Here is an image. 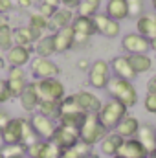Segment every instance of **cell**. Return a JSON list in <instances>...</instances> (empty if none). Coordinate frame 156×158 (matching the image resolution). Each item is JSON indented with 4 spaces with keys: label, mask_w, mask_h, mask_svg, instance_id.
<instances>
[{
    "label": "cell",
    "mask_w": 156,
    "mask_h": 158,
    "mask_svg": "<svg viewBox=\"0 0 156 158\" xmlns=\"http://www.w3.org/2000/svg\"><path fill=\"white\" fill-rule=\"evenodd\" d=\"M53 37V46H55V53H64L74 46V28L66 26L63 30H57L51 33Z\"/></svg>",
    "instance_id": "d6986e66"
},
{
    "label": "cell",
    "mask_w": 156,
    "mask_h": 158,
    "mask_svg": "<svg viewBox=\"0 0 156 158\" xmlns=\"http://www.w3.org/2000/svg\"><path fill=\"white\" fill-rule=\"evenodd\" d=\"M136 33L149 40L156 39V13H143L136 19Z\"/></svg>",
    "instance_id": "ac0fdd59"
},
{
    "label": "cell",
    "mask_w": 156,
    "mask_h": 158,
    "mask_svg": "<svg viewBox=\"0 0 156 158\" xmlns=\"http://www.w3.org/2000/svg\"><path fill=\"white\" fill-rule=\"evenodd\" d=\"M17 158H28V156H17Z\"/></svg>",
    "instance_id": "9f6ffc18"
},
{
    "label": "cell",
    "mask_w": 156,
    "mask_h": 158,
    "mask_svg": "<svg viewBox=\"0 0 156 158\" xmlns=\"http://www.w3.org/2000/svg\"><path fill=\"white\" fill-rule=\"evenodd\" d=\"M9 99H11V94H9L7 83H6V79H0V105L7 103Z\"/></svg>",
    "instance_id": "60d3db41"
},
{
    "label": "cell",
    "mask_w": 156,
    "mask_h": 158,
    "mask_svg": "<svg viewBox=\"0 0 156 158\" xmlns=\"http://www.w3.org/2000/svg\"><path fill=\"white\" fill-rule=\"evenodd\" d=\"M129 61H130V66L136 72V76L147 74L153 68V59H151L149 53H134V55H129Z\"/></svg>",
    "instance_id": "484cf974"
},
{
    "label": "cell",
    "mask_w": 156,
    "mask_h": 158,
    "mask_svg": "<svg viewBox=\"0 0 156 158\" xmlns=\"http://www.w3.org/2000/svg\"><path fill=\"white\" fill-rule=\"evenodd\" d=\"M6 83H7V88H9L11 98H18V96L26 90V86H28V83H30L28 72H26L24 68H18V66H9Z\"/></svg>",
    "instance_id": "9c48e42d"
},
{
    "label": "cell",
    "mask_w": 156,
    "mask_h": 158,
    "mask_svg": "<svg viewBox=\"0 0 156 158\" xmlns=\"http://www.w3.org/2000/svg\"><path fill=\"white\" fill-rule=\"evenodd\" d=\"M42 158H61V149L55 143L50 142V145H48V149H46V153H44Z\"/></svg>",
    "instance_id": "b9f144b4"
},
{
    "label": "cell",
    "mask_w": 156,
    "mask_h": 158,
    "mask_svg": "<svg viewBox=\"0 0 156 158\" xmlns=\"http://www.w3.org/2000/svg\"><path fill=\"white\" fill-rule=\"evenodd\" d=\"M4 145H22V118H11L0 131Z\"/></svg>",
    "instance_id": "7c38bea8"
},
{
    "label": "cell",
    "mask_w": 156,
    "mask_h": 158,
    "mask_svg": "<svg viewBox=\"0 0 156 158\" xmlns=\"http://www.w3.org/2000/svg\"><path fill=\"white\" fill-rule=\"evenodd\" d=\"M121 48H123V52H125V55H134V53H149V50H151V40L145 39L143 35H140V33H127V35H123V39H121Z\"/></svg>",
    "instance_id": "30bf717a"
},
{
    "label": "cell",
    "mask_w": 156,
    "mask_h": 158,
    "mask_svg": "<svg viewBox=\"0 0 156 158\" xmlns=\"http://www.w3.org/2000/svg\"><path fill=\"white\" fill-rule=\"evenodd\" d=\"M30 72L35 77V81L39 79H50V77H59L61 68L55 61L48 59V57H33L30 61Z\"/></svg>",
    "instance_id": "8992f818"
},
{
    "label": "cell",
    "mask_w": 156,
    "mask_h": 158,
    "mask_svg": "<svg viewBox=\"0 0 156 158\" xmlns=\"http://www.w3.org/2000/svg\"><path fill=\"white\" fill-rule=\"evenodd\" d=\"M147 158H149V156H147Z\"/></svg>",
    "instance_id": "91938a15"
},
{
    "label": "cell",
    "mask_w": 156,
    "mask_h": 158,
    "mask_svg": "<svg viewBox=\"0 0 156 158\" xmlns=\"http://www.w3.org/2000/svg\"><path fill=\"white\" fill-rule=\"evenodd\" d=\"M74 96H76L79 107H81V110L84 114H97L99 109H101V105H103V101L99 99V96H96L90 90H81V92L74 94Z\"/></svg>",
    "instance_id": "2e32d148"
},
{
    "label": "cell",
    "mask_w": 156,
    "mask_h": 158,
    "mask_svg": "<svg viewBox=\"0 0 156 158\" xmlns=\"http://www.w3.org/2000/svg\"><path fill=\"white\" fill-rule=\"evenodd\" d=\"M140 125H142V123H140V119L136 118V116L127 114L125 118L117 123V127L114 129V132L119 134L123 140H127V138H136V134H138V131H140Z\"/></svg>",
    "instance_id": "7402d4cb"
},
{
    "label": "cell",
    "mask_w": 156,
    "mask_h": 158,
    "mask_svg": "<svg viewBox=\"0 0 156 158\" xmlns=\"http://www.w3.org/2000/svg\"><path fill=\"white\" fill-rule=\"evenodd\" d=\"M33 52L37 53V57H51L55 53V46H53V37L51 35H40L37 42L33 44Z\"/></svg>",
    "instance_id": "4316f807"
},
{
    "label": "cell",
    "mask_w": 156,
    "mask_h": 158,
    "mask_svg": "<svg viewBox=\"0 0 156 158\" xmlns=\"http://www.w3.org/2000/svg\"><path fill=\"white\" fill-rule=\"evenodd\" d=\"M0 153H2V156L4 158L26 156V147H24V145H4Z\"/></svg>",
    "instance_id": "8d00e7d4"
},
{
    "label": "cell",
    "mask_w": 156,
    "mask_h": 158,
    "mask_svg": "<svg viewBox=\"0 0 156 158\" xmlns=\"http://www.w3.org/2000/svg\"><path fill=\"white\" fill-rule=\"evenodd\" d=\"M92 20H94L96 33H99V35H101V33H103V30L107 28V24H109V20H110V19H109L105 13H101V11H99V13H96V15L92 17Z\"/></svg>",
    "instance_id": "f35d334b"
},
{
    "label": "cell",
    "mask_w": 156,
    "mask_h": 158,
    "mask_svg": "<svg viewBox=\"0 0 156 158\" xmlns=\"http://www.w3.org/2000/svg\"><path fill=\"white\" fill-rule=\"evenodd\" d=\"M101 7V0H79V6L76 7L77 17H94L96 13H99Z\"/></svg>",
    "instance_id": "83f0119b"
},
{
    "label": "cell",
    "mask_w": 156,
    "mask_h": 158,
    "mask_svg": "<svg viewBox=\"0 0 156 158\" xmlns=\"http://www.w3.org/2000/svg\"><path fill=\"white\" fill-rule=\"evenodd\" d=\"M13 44V30L7 24H0V50L7 52Z\"/></svg>",
    "instance_id": "d6a6232c"
},
{
    "label": "cell",
    "mask_w": 156,
    "mask_h": 158,
    "mask_svg": "<svg viewBox=\"0 0 156 158\" xmlns=\"http://www.w3.org/2000/svg\"><path fill=\"white\" fill-rule=\"evenodd\" d=\"M86 118V114L83 112H76V114H61L57 123L59 125H64V127H72V129H79L83 125V121Z\"/></svg>",
    "instance_id": "f546056e"
},
{
    "label": "cell",
    "mask_w": 156,
    "mask_h": 158,
    "mask_svg": "<svg viewBox=\"0 0 156 158\" xmlns=\"http://www.w3.org/2000/svg\"><path fill=\"white\" fill-rule=\"evenodd\" d=\"M79 140V129H72V127H64L57 123V129L53 132V138L50 140L51 143H55L61 151H66L70 147H74Z\"/></svg>",
    "instance_id": "8fae6325"
},
{
    "label": "cell",
    "mask_w": 156,
    "mask_h": 158,
    "mask_svg": "<svg viewBox=\"0 0 156 158\" xmlns=\"http://www.w3.org/2000/svg\"><path fill=\"white\" fill-rule=\"evenodd\" d=\"M39 138L35 136V132H33V129H31V123H30V119L28 118H22V145L24 147H28V145H31L33 142H37Z\"/></svg>",
    "instance_id": "836d02e7"
},
{
    "label": "cell",
    "mask_w": 156,
    "mask_h": 158,
    "mask_svg": "<svg viewBox=\"0 0 156 158\" xmlns=\"http://www.w3.org/2000/svg\"><path fill=\"white\" fill-rule=\"evenodd\" d=\"M18 101H20V107L26 112H30V114L37 112V109H39V105H40V98H39V92H37L35 81H30L28 83L26 90L18 96Z\"/></svg>",
    "instance_id": "9a60e30c"
},
{
    "label": "cell",
    "mask_w": 156,
    "mask_h": 158,
    "mask_svg": "<svg viewBox=\"0 0 156 158\" xmlns=\"http://www.w3.org/2000/svg\"><path fill=\"white\" fill-rule=\"evenodd\" d=\"M74 19H76V17H74V9L59 7V9L51 15V19H50V28H51L53 31L63 30V28H66V26H72Z\"/></svg>",
    "instance_id": "d4e9b609"
},
{
    "label": "cell",
    "mask_w": 156,
    "mask_h": 158,
    "mask_svg": "<svg viewBox=\"0 0 156 158\" xmlns=\"http://www.w3.org/2000/svg\"><path fill=\"white\" fill-rule=\"evenodd\" d=\"M48 145H50V142H44V140L33 142L31 145L26 147V156L28 158H42L44 153H46V149H48Z\"/></svg>",
    "instance_id": "4dcf8cb0"
},
{
    "label": "cell",
    "mask_w": 156,
    "mask_h": 158,
    "mask_svg": "<svg viewBox=\"0 0 156 158\" xmlns=\"http://www.w3.org/2000/svg\"><path fill=\"white\" fill-rule=\"evenodd\" d=\"M30 123H31V129L35 132V136L39 140H44V142H50L53 138V132L57 129V121L51 118H46L39 112H33L30 116Z\"/></svg>",
    "instance_id": "52a82bcc"
},
{
    "label": "cell",
    "mask_w": 156,
    "mask_h": 158,
    "mask_svg": "<svg viewBox=\"0 0 156 158\" xmlns=\"http://www.w3.org/2000/svg\"><path fill=\"white\" fill-rule=\"evenodd\" d=\"M30 28L35 30V31H39V33H42L46 28H50V19H46L40 13H33L30 17Z\"/></svg>",
    "instance_id": "e575fe53"
},
{
    "label": "cell",
    "mask_w": 156,
    "mask_h": 158,
    "mask_svg": "<svg viewBox=\"0 0 156 158\" xmlns=\"http://www.w3.org/2000/svg\"><path fill=\"white\" fill-rule=\"evenodd\" d=\"M105 15L112 20H125L129 19V7H127V0H107L105 6Z\"/></svg>",
    "instance_id": "cb8c5ba5"
},
{
    "label": "cell",
    "mask_w": 156,
    "mask_h": 158,
    "mask_svg": "<svg viewBox=\"0 0 156 158\" xmlns=\"http://www.w3.org/2000/svg\"><path fill=\"white\" fill-rule=\"evenodd\" d=\"M79 68H88V64H86V61H81V63H79Z\"/></svg>",
    "instance_id": "816d5d0a"
},
{
    "label": "cell",
    "mask_w": 156,
    "mask_h": 158,
    "mask_svg": "<svg viewBox=\"0 0 156 158\" xmlns=\"http://www.w3.org/2000/svg\"><path fill=\"white\" fill-rule=\"evenodd\" d=\"M151 4H153V9H154V13H156V0H151Z\"/></svg>",
    "instance_id": "f5cc1de1"
},
{
    "label": "cell",
    "mask_w": 156,
    "mask_h": 158,
    "mask_svg": "<svg viewBox=\"0 0 156 158\" xmlns=\"http://www.w3.org/2000/svg\"><path fill=\"white\" fill-rule=\"evenodd\" d=\"M121 143H123V138L119 136V134H116L114 131H110L101 142H99V155H103V156H116L117 151H119V147H121Z\"/></svg>",
    "instance_id": "ffe728a7"
},
{
    "label": "cell",
    "mask_w": 156,
    "mask_h": 158,
    "mask_svg": "<svg viewBox=\"0 0 156 158\" xmlns=\"http://www.w3.org/2000/svg\"><path fill=\"white\" fill-rule=\"evenodd\" d=\"M149 158H156V151H153V153L149 155Z\"/></svg>",
    "instance_id": "db71d44e"
},
{
    "label": "cell",
    "mask_w": 156,
    "mask_h": 158,
    "mask_svg": "<svg viewBox=\"0 0 156 158\" xmlns=\"http://www.w3.org/2000/svg\"><path fill=\"white\" fill-rule=\"evenodd\" d=\"M0 158H4V156H2V153H0Z\"/></svg>",
    "instance_id": "6f0895ef"
},
{
    "label": "cell",
    "mask_w": 156,
    "mask_h": 158,
    "mask_svg": "<svg viewBox=\"0 0 156 158\" xmlns=\"http://www.w3.org/2000/svg\"><path fill=\"white\" fill-rule=\"evenodd\" d=\"M72 28H74V46H84L96 33L94 20L90 17H77L76 15Z\"/></svg>",
    "instance_id": "ba28073f"
},
{
    "label": "cell",
    "mask_w": 156,
    "mask_h": 158,
    "mask_svg": "<svg viewBox=\"0 0 156 158\" xmlns=\"http://www.w3.org/2000/svg\"><path fill=\"white\" fill-rule=\"evenodd\" d=\"M109 134V131L99 123V119L96 114H86V118L83 121V125L79 127V138L81 142L88 143L90 147L99 145V142Z\"/></svg>",
    "instance_id": "3957f363"
},
{
    "label": "cell",
    "mask_w": 156,
    "mask_h": 158,
    "mask_svg": "<svg viewBox=\"0 0 156 158\" xmlns=\"http://www.w3.org/2000/svg\"><path fill=\"white\" fill-rule=\"evenodd\" d=\"M110 77H112V72H110V64L107 61L97 59V61H94L90 64V68H88V83H90L92 88H96V90L107 88Z\"/></svg>",
    "instance_id": "5b68a950"
},
{
    "label": "cell",
    "mask_w": 156,
    "mask_h": 158,
    "mask_svg": "<svg viewBox=\"0 0 156 158\" xmlns=\"http://www.w3.org/2000/svg\"><path fill=\"white\" fill-rule=\"evenodd\" d=\"M61 4H63L64 7H68V9H74V7L79 6V0H61Z\"/></svg>",
    "instance_id": "bcb514c9"
},
{
    "label": "cell",
    "mask_w": 156,
    "mask_h": 158,
    "mask_svg": "<svg viewBox=\"0 0 156 158\" xmlns=\"http://www.w3.org/2000/svg\"><path fill=\"white\" fill-rule=\"evenodd\" d=\"M107 94L110 99H116L119 103H123L127 109H132L138 103V90L134 86L132 81L127 79H119V77H110L109 85H107Z\"/></svg>",
    "instance_id": "6da1fadb"
},
{
    "label": "cell",
    "mask_w": 156,
    "mask_h": 158,
    "mask_svg": "<svg viewBox=\"0 0 156 158\" xmlns=\"http://www.w3.org/2000/svg\"><path fill=\"white\" fill-rule=\"evenodd\" d=\"M143 109H145L149 114H156V94H153V92H147V94H145Z\"/></svg>",
    "instance_id": "ab89813d"
},
{
    "label": "cell",
    "mask_w": 156,
    "mask_h": 158,
    "mask_svg": "<svg viewBox=\"0 0 156 158\" xmlns=\"http://www.w3.org/2000/svg\"><path fill=\"white\" fill-rule=\"evenodd\" d=\"M42 33L31 30L30 26H22V28H17L13 30V42L18 44V46H26V48H31V44H35Z\"/></svg>",
    "instance_id": "603a6c76"
},
{
    "label": "cell",
    "mask_w": 156,
    "mask_h": 158,
    "mask_svg": "<svg viewBox=\"0 0 156 158\" xmlns=\"http://www.w3.org/2000/svg\"><path fill=\"white\" fill-rule=\"evenodd\" d=\"M9 7H11V4L7 0H0V11H7Z\"/></svg>",
    "instance_id": "c3c4849f"
},
{
    "label": "cell",
    "mask_w": 156,
    "mask_h": 158,
    "mask_svg": "<svg viewBox=\"0 0 156 158\" xmlns=\"http://www.w3.org/2000/svg\"><path fill=\"white\" fill-rule=\"evenodd\" d=\"M55 11H57L55 7H51V6H48V4H44V2L40 4V11H39V13H40V15H44L46 19H51V15H53Z\"/></svg>",
    "instance_id": "7bdbcfd3"
},
{
    "label": "cell",
    "mask_w": 156,
    "mask_h": 158,
    "mask_svg": "<svg viewBox=\"0 0 156 158\" xmlns=\"http://www.w3.org/2000/svg\"><path fill=\"white\" fill-rule=\"evenodd\" d=\"M121 33V24L117 22V20H109V24H107V28L103 30V37H107V39H116L117 35Z\"/></svg>",
    "instance_id": "74e56055"
},
{
    "label": "cell",
    "mask_w": 156,
    "mask_h": 158,
    "mask_svg": "<svg viewBox=\"0 0 156 158\" xmlns=\"http://www.w3.org/2000/svg\"><path fill=\"white\" fill-rule=\"evenodd\" d=\"M2 147H4V142H2V138H0V151H2Z\"/></svg>",
    "instance_id": "11a10c76"
},
{
    "label": "cell",
    "mask_w": 156,
    "mask_h": 158,
    "mask_svg": "<svg viewBox=\"0 0 156 158\" xmlns=\"http://www.w3.org/2000/svg\"><path fill=\"white\" fill-rule=\"evenodd\" d=\"M151 50H153V52L156 53V39H154V40H151Z\"/></svg>",
    "instance_id": "f907efd6"
},
{
    "label": "cell",
    "mask_w": 156,
    "mask_h": 158,
    "mask_svg": "<svg viewBox=\"0 0 156 158\" xmlns=\"http://www.w3.org/2000/svg\"><path fill=\"white\" fill-rule=\"evenodd\" d=\"M112 158H119V156H112Z\"/></svg>",
    "instance_id": "680465c9"
},
{
    "label": "cell",
    "mask_w": 156,
    "mask_h": 158,
    "mask_svg": "<svg viewBox=\"0 0 156 158\" xmlns=\"http://www.w3.org/2000/svg\"><path fill=\"white\" fill-rule=\"evenodd\" d=\"M116 156H119V158H147L149 153H147V149L136 138H127V140H123V143H121V147H119Z\"/></svg>",
    "instance_id": "e0dca14e"
},
{
    "label": "cell",
    "mask_w": 156,
    "mask_h": 158,
    "mask_svg": "<svg viewBox=\"0 0 156 158\" xmlns=\"http://www.w3.org/2000/svg\"><path fill=\"white\" fill-rule=\"evenodd\" d=\"M11 118H13V116H11V114H9L6 109H0V131L6 127V123H7Z\"/></svg>",
    "instance_id": "ee69618b"
},
{
    "label": "cell",
    "mask_w": 156,
    "mask_h": 158,
    "mask_svg": "<svg viewBox=\"0 0 156 158\" xmlns=\"http://www.w3.org/2000/svg\"><path fill=\"white\" fill-rule=\"evenodd\" d=\"M136 140L147 149V153L151 155L153 151H156V125L151 123H142L140 131L136 134Z\"/></svg>",
    "instance_id": "44dd1931"
},
{
    "label": "cell",
    "mask_w": 156,
    "mask_h": 158,
    "mask_svg": "<svg viewBox=\"0 0 156 158\" xmlns=\"http://www.w3.org/2000/svg\"><path fill=\"white\" fill-rule=\"evenodd\" d=\"M147 92H153V94H156V74L149 79V81H147Z\"/></svg>",
    "instance_id": "f6af8a7d"
},
{
    "label": "cell",
    "mask_w": 156,
    "mask_h": 158,
    "mask_svg": "<svg viewBox=\"0 0 156 158\" xmlns=\"http://www.w3.org/2000/svg\"><path fill=\"white\" fill-rule=\"evenodd\" d=\"M127 7H129V17L138 19L140 15L145 13V0H127Z\"/></svg>",
    "instance_id": "d590c367"
},
{
    "label": "cell",
    "mask_w": 156,
    "mask_h": 158,
    "mask_svg": "<svg viewBox=\"0 0 156 158\" xmlns=\"http://www.w3.org/2000/svg\"><path fill=\"white\" fill-rule=\"evenodd\" d=\"M84 158H101V155H99V153H94V151H92L90 155H86Z\"/></svg>",
    "instance_id": "681fc988"
},
{
    "label": "cell",
    "mask_w": 156,
    "mask_h": 158,
    "mask_svg": "<svg viewBox=\"0 0 156 158\" xmlns=\"http://www.w3.org/2000/svg\"><path fill=\"white\" fill-rule=\"evenodd\" d=\"M42 2L48 4V6H51V7H55V9L61 7V0H42Z\"/></svg>",
    "instance_id": "7dc6e473"
},
{
    "label": "cell",
    "mask_w": 156,
    "mask_h": 158,
    "mask_svg": "<svg viewBox=\"0 0 156 158\" xmlns=\"http://www.w3.org/2000/svg\"><path fill=\"white\" fill-rule=\"evenodd\" d=\"M109 64H110V72H112L114 77L127 79V81H134V79L138 77L136 72H134L132 66H130L129 55H116Z\"/></svg>",
    "instance_id": "4fadbf2b"
},
{
    "label": "cell",
    "mask_w": 156,
    "mask_h": 158,
    "mask_svg": "<svg viewBox=\"0 0 156 158\" xmlns=\"http://www.w3.org/2000/svg\"><path fill=\"white\" fill-rule=\"evenodd\" d=\"M31 59H33V57H31V48H26V46L13 44V46L6 52V61H7L9 66L24 68Z\"/></svg>",
    "instance_id": "5bb4252c"
},
{
    "label": "cell",
    "mask_w": 156,
    "mask_h": 158,
    "mask_svg": "<svg viewBox=\"0 0 156 158\" xmlns=\"http://www.w3.org/2000/svg\"><path fill=\"white\" fill-rule=\"evenodd\" d=\"M127 114H129V109H127L123 103H119L116 99H109V101H105V103L101 105V109H99V112H97L96 116L99 119V123L110 132V131L116 129L117 123L125 118Z\"/></svg>",
    "instance_id": "7a4b0ae2"
},
{
    "label": "cell",
    "mask_w": 156,
    "mask_h": 158,
    "mask_svg": "<svg viewBox=\"0 0 156 158\" xmlns=\"http://www.w3.org/2000/svg\"><path fill=\"white\" fill-rule=\"evenodd\" d=\"M37 112L46 116V118H51V119H59L61 116V101H40Z\"/></svg>",
    "instance_id": "f1b7e54d"
},
{
    "label": "cell",
    "mask_w": 156,
    "mask_h": 158,
    "mask_svg": "<svg viewBox=\"0 0 156 158\" xmlns=\"http://www.w3.org/2000/svg\"><path fill=\"white\" fill-rule=\"evenodd\" d=\"M76 112H83L77 99H76V96L74 94L72 96H64V99L61 101V114H76Z\"/></svg>",
    "instance_id": "1f68e13d"
},
{
    "label": "cell",
    "mask_w": 156,
    "mask_h": 158,
    "mask_svg": "<svg viewBox=\"0 0 156 158\" xmlns=\"http://www.w3.org/2000/svg\"><path fill=\"white\" fill-rule=\"evenodd\" d=\"M40 101H63L66 96V88L59 77L39 79L35 81Z\"/></svg>",
    "instance_id": "277c9868"
}]
</instances>
